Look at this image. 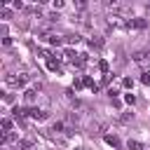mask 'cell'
Masks as SVG:
<instances>
[{
	"instance_id": "11",
	"label": "cell",
	"mask_w": 150,
	"mask_h": 150,
	"mask_svg": "<svg viewBox=\"0 0 150 150\" xmlns=\"http://www.w3.org/2000/svg\"><path fill=\"white\" fill-rule=\"evenodd\" d=\"M47 40H49L52 45H61V38H59V35H47Z\"/></svg>"
},
{
	"instance_id": "8",
	"label": "cell",
	"mask_w": 150,
	"mask_h": 150,
	"mask_svg": "<svg viewBox=\"0 0 150 150\" xmlns=\"http://www.w3.org/2000/svg\"><path fill=\"white\" fill-rule=\"evenodd\" d=\"M127 148H129V150H143V145H141L138 141H129V143H127Z\"/></svg>"
},
{
	"instance_id": "21",
	"label": "cell",
	"mask_w": 150,
	"mask_h": 150,
	"mask_svg": "<svg viewBox=\"0 0 150 150\" xmlns=\"http://www.w3.org/2000/svg\"><path fill=\"white\" fill-rule=\"evenodd\" d=\"M75 150H84V148H75Z\"/></svg>"
},
{
	"instance_id": "7",
	"label": "cell",
	"mask_w": 150,
	"mask_h": 150,
	"mask_svg": "<svg viewBox=\"0 0 150 150\" xmlns=\"http://www.w3.org/2000/svg\"><path fill=\"white\" fill-rule=\"evenodd\" d=\"M9 131H12V120L2 117V134H9Z\"/></svg>"
},
{
	"instance_id": "1",
	"label": "cell",
	"mask_w": 150,
	"mask_h": 150,
	"mask_svg": "<svg viewBox=\"0 0 150 150\" xmlns=\"http://www.w3.org/2000/svg\"><path fill=\"white\" fill-rule=\"evenodd\" d=\"M5 84H7V87H23V84H26V75H14V73H9V75H5Z\"/></svg>"
},
{
	"instance_id": "14",
	"label": "cell",
	"mask_w": 150,
	"mask_h": 150,
	"mask_svg": "<svg viewBox=\"0 0 150 150\" xmlns=\"http://www.w3.org/2000/svg\"><path fill=\"white\" fill-rule=\"evenodd\" d=\"M122 84H124L127 89H131V87H134V80H131V77H124V80H122Z\"/></svg>"
},
{
	"instance_id": "13",
	"label": "cell",
	"mask_w": 150,
	"mask_h": 150,
	"mask_svg": "<svg viewBox=\"0 0 150 150\" xmlns=\"http://www.w3.org/2000/svg\"><path fill=\"white\" fill-rule=\"evenodd\" d=\"M84 80V87H91V89H96V84H94V80L91 77H82Z\"/></svg>"
},
{
	"instance_id": "5",
	"label": "cell",
	"mask_w": 150,
	"mask_h": 150,
	"mask_svg": "<svg viewBox=\"0 0 150 150\" xmlns=\"http://www.w3.org/2000/svg\"><path fill=\"white\" fill-rule=\"evenodd\" d=\"M103 138H105V143H108V145H112V148H120V138H117V136H110V134H105Z\"/></svg>"
},
{
	"instance_id": "4",
	"label": "cell",
	"mask_w": 150,
	"mask_h": 150,
	"mask_svg": "<svg viewBox=\"0 0 150 150\" xmlns=\"http://www.w3.org/2000/svg\"><path fill=\"white\" fill-rule=\"evenodd\" d=\"M47 68L54 70V73H59V70H61V63H59L56 59H47Z\"/></svg>"
},
{
	"instance_id": "6",
	"label": "cell",
	"mask_w": 150,
	"mask_h": 150,
	"mask_svg": "<svg viewBox=\"0 0 150 150\" xmlns=\"http://www.w3.org/2000/svg\"><path fill=\"white\" fill-rule=\"evenodd\" d=\"M23 98H26V103H33L35 101V89H26L23 91Z\"/></svg>"
},
{
	"instance_id": "3",
	"label": "cell",
	"mask_w": 150,
	"mask_h": 150,
	"mask_svg": "<svg viewBox=\"0 0 150 150\" xmlns=\"http://www.w3.org/2000/svg\"><path fill=\"white\" fill-rule=\"evenodd\" d=\"M127 26L129 28H145V19H129Z\"/></svg>"
},
{
	"instance_id": "19",
	"label": "cell",
	"mask_w": 150,
	"mask_h": 150,
	"mask_svg": "<svg viewBox=\"0 0 150 150\" xmlns=\"http://www.w3.org/2000/svg\"><path fill=\"white\" fill-rule=\"evenodd\" d=\"M2 45H5V47H9V45H12V38H7V35H5V38H2Z\"/></svg>"
},
{
	"instance_id": "18",
	"label": "cell",
	"mask_w": 150,
	"mask_h": 150,
	"mask_svg": "<svg viewBox=\"0 0 150 150\" xmlns=\"http://www.w3.org/2000/svg\"><path fill=\"white\" fill-rule=\"evenodd\" d=\"M63 7V0H54V9H61Z\"/></svg>"
},
{
	"instance_id": "17",
	"label": "cell",
	"mask_w": 150,
	"mask_h": 150,
	"mask_svg": "<svg viewBox=\"0 0 150 150\" xmlns=\"http://www.w3.org/2000/svg\"><path fill=\"white\" fill-rule=\"evenodd\" d=\"M98 68H101L103 73H108V61H98Z\"/></svg>"
},
{
	"instance_id": "12",
	"label": "cell",
	"mask_w": 150,
	"mask_h": 150,
	"mask_svg": "<svg viewBox=\"0 0 150 150\" xmlns=\"http://www.w3.org/2000/svg\"><path fill=\"white\" fill-rule=\"evenodd\" d=\"M124 101H127L129 105H134V103H136V96H134V94H124Z\"/></svg>"
},
{
	"instance_id": "16",
	"label": "cell",
	"mask_w": 150,
	"mask_h": 150,
	"mask_svg": "<svg viewBox=\"0 0 150 150\" xmlns=\"http://www.w3.org/2000/svg\"><path fill=\"white\" fill-rule=\"evenodd\" d=\"M120 7H122V5H120V2H115V0H112V2H108V9H120Z\"/></svg>"
},
{
	"instance_id": "20",
	"label": "cell",
	"mask_w": 150,
	"mask_h": 150,
	"mask_svg": "<svg viewBox=\"0 0 150 150\" xmlns=\"http://www.w3.org/2000/svg\"><path fill=\"white\" fill-rule=\"evenodd\" d=\"M52 129H54V131H61V129H63V124H61V122H54V127H52Z\"/></svg>"
},
{
	"instance_id": "2",
	"label": "cell",
	"mask_w": 150,
	"mask_h": 150,
	"mask_svg": "<svg viewBox=\"0 0 150 150\" xmlns=\"http://www.w3.org/2000/svg\"><path fill=\"white\" fill-rule=\"evenodd\" d=\"M87 42H89L91 49H101V47H103V38H98V35H91Z\"/></svg>"
},
{
	"instance_id": "10",
	"label": "cell",
	"mask_w": 150,
	"mask_h": 150,
	"mask_svg": "<svg viewBox=\"0 0 150 150\" xmlns=\"http://www.w3.org/2000/svg\"><path fill=\"white\" fill-rule=\"evenodd\" d=\"M145 56H148L145 52H136V54H134V61H138V63H141V61H145Z\"/></svg>"
},
{
	"instance_id": "9",
	"label": "cell",
	"mask_w": 150,
	"mask_h": 150,
	"mask_svg": "<svg viewBox=\"0 0 150 150\" xmlns=\"http://www.w3.org/2000/svg\"><path fill=\"white\" fill-rule=\"evenodd\" d=\"M66 42H70V45H77V42H80V35H66Z\"/></svg>"
},
{
	"instance_id": "15",
	"label": "cell",
	"mask_w": 150,
	"mask_h": 150,
	"mask_svg": "<svg viewBox=\"0 0 150 150\" xmlns=\"http://www.w3.org/2000/svg\"><path fill=\"white\" fill-rule=\"evenodd\" d=\"M141 82L143 84H150V73H141Z\"/></svg>"
}]
</instances>
